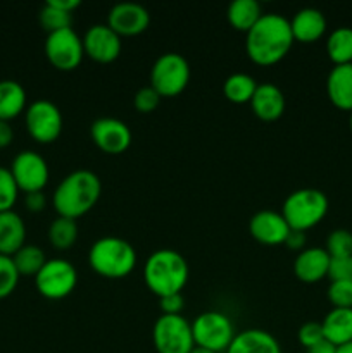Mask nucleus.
Returning <instances> with one entry per match:
<instances>
[{
  "mask_svg": "<svg viewBox=\"0 0 352 353\" xmlns=\"http://www.w3.org/2000/svg\"><path fill=\"white\" fill-rule=\"evenodd\" d=\"M335 352H337V347L331 343H328L326 340L321 341L320 345H316V347H313L307 350V353H335Z\"/></svg>",
  "mask_w": 352,
  "mask_h": 353,
  "instance_id": "nucleus-43",
  "label": "nucleus"
},
{
  "mask_svg": "<svg viewBox=\"0 0 352 353\" xmlns=\"http://www.w3.org/2000/svg\"><path fill=\"white\" fill-rule=\"evenodd\" d=\"M330 102L342 110H352V64L333 65L326 78Z\"/></svg>",
  "mask_w": 352,
  "mask_h": 353,
  "instance_id": "nucleus-22",
  "label": "nucleus"
},
{
  "mask_svg": "<svg viewBox=\"0 0 352 353\" xmlns=\"http://www.w3.org/2000/svg\"><path fill=\"white\" fill-rule=\"evenodd\" d=\"M330 261L331 257L324 248L306 247L293 261V274L302 283H320L321 279L328 278Z\"/></svg>",
  "mask_w": 352,
  "mask_h": 353,
  "instance_id": "nucleus-17",
  "label": "nucleus"
},
{
  "mask_svg": "<svg viewBox=\"0 0 352 353\" xmlns=\"http://www.w3.org/2000/svg\"><path fill=\"white\" fill-rule=\"evenodd\" d=\"M297 338H299V343L302 345L306 350L316 347L321 341H324L323 334V326L321 323H316V321H309V323H304L302 326L297 331Z\"/></svg>",
  "mask_w": 352,
  "mask_h": 353,
  "instance_id": "nucleus-36",
  "label": "nucleus"
},
{
  "mask_svg": "<svg viewBox=\"0 0 352 353\" xmlns=\"http://www.w3.org/2000/svg\"><path fill=\"white\" fill-rule=\"evenodd\" d=\"M24 124H26L28 133L35 141L47 145L61 137L64 119H62L61 109L54 102L40 99L26 107Z\"/></svg>",
  "mask_w": 352,
  "mask_h": 353,
  "instance_id": "nucleus-10",
  "label": "nucleus"
},
{
  "mask_svg": "<svg viewBox=\"0 0 352 353\" xmlns=\"http://www.w3.org/2000/svg\"><path fill=\"white\" fill-rule=\"evenodd\" d=\"M292 26L293 40L302 41V43H313L317 41L324 33H326V17L320 9L314 7H304L297 10L290 19Z\"/></svg>",
  "mask_w": 352,
  "mask_h": 353,
  "instance_id": "nucleus-19",
  "label": "nucleus"
},
{
  "mask_svg": "<svg viewBox=\"0 0 352 353\" xmlns=\"http://www.w3.org/2000/svg\"><path fill=\"white\" fill-rule=\"evenodd\" d=\"M10 174L19 192L24 193L43 192L50 178L47 161L33 150H23L14 157L10 164Z\"/></svg>",
  "mask_w": 352,
  "mask_h": 353,
  "instance_id": "nucleus-12",
  "label": "nucleus"
},
{
  "mask_svg": "<svg viewBox=\"0 0 352 353\" xmlns=\"http://www.w3.org/2000/svg\"><path fill=\"white\" fill-rule=\"evenodd\" d=\"M261 3L255 0H233L226 9L228 23L238 31L247 33L262 16Z\"/></svg>",
  "mask_w": 352,
  "mask_h": 353,
  "instance_id": "nucleus-25",
  "label": "nucleus"
},
{
  "mask_svg": "<svg viewBox=\"0 0 352 353\" xmlns=\"http://www.w3.org/2000/svg\"><path fill=\"white\" fill-rule=\"evenodd\" d=\"M38 19H40L41 28H43L48 34L54 33V31L71 28L72 14L57 9V7L52 6L50 2H45V6L40 9V14H38Z\"/></svg>",
  "mask_w": 352,
  "mask_h": 353,
  "instance_id": "nucleus-30",
  "label": "nucleus"
},
{
  "mask_svg": "<svg viewBox=\"0 0 352 353\" xmlns=\"http://www.w3.org/2000/svg\"><path fill=\"white\" fill-rule=\"evenodd\" d=\"M102 193L100 178L90 169H76L61 179L52 195L57 216L78 219L97 205Z\"/></svg>",
  "mask_w": 352,
  "mask_h": 353,
  "instance_id": "nucleus-2",
  "label": "nucleus"
},
{
  "mask_svg": "<svg viewBox=\"0 0 352 353\" xmlns=\"http://www.w3.org/2000/svg\"><path fill=\"white\" fill-rule=\"evenodd\" d=\"M190 278L188 262L173 248L152 252L144 264V281L159 299L171 293H182Z\"/></svg>",
  "mask_w": 352,
  "mask_h": 353,
  "instance_id": "nucleus-3",
  "label": "nucleus"
},
{
  "mask_svg": "<svg viewBox=\"0 0 352 353\" xmlns=\"http://www.w3.org/2000/svg\"><path fill=\"white\" fill-rule=\"evenodd\" d=\"M183 307H185V299L182 293H171L159 299V309L162 316H179Z\"/></svg>",
  "mask_w": 352,
  "mask_h": 353,
  "instance_id": "nucleus-38",
  "label": "nucleus"
},
{
  "mask_svg": "<svg viewBox=\"0 0 352 353\" xmlns=\"http://www.w3.org/2000/svg\"><path fill=\"white\" fill-rule=\"evenodd\" d=\"M93 143L109 155H119L130 148L133 134L130 126L117 117H99L90 126Z\"/></svg>",
  "mask_w": 352,
  "mask_h": 353,
  "instance_id": "nucleus-13",
  "label": "nucleus"
},
{
  "mask_svg": "<svg viewBox=\"0 0 352 353\" xmlns=\"http://www.w3.org/2000/svg\"><path fill=\"white\" fill-rule=\"evenodd\" d=\"M26 245V224L14 210L0 212V254L12 257Z\"/></svg>",
  "mask_w": 352,
  "mask_h": 353,
  "instance_id": "nucleus-21",
  "label": "nucleus"
},
{
  "mask_svg": "<svg viewBox=\"0 0 352 353\" xmlns=\"http://www.w3.org/2000/svg\"><path fill=\"white\" fill-rule=\"evenodd\" d=\"M190 64L178 52H166L150 69V86L161 97H176L188 86Z\"/></svg>",
  "mask_w": 352,
  "mask_h": 353,
  "instance_id": "nucleus-6",
  "label": "nucleus"
},
{
  "mask_svg": "<svg viewBox=\"0 0 352 353\" xmlns=\"http://www.w3.org/2000/svg\"><path fill=\"white\" fill-rule=\"evenodd\" d=\"M252 238L262 245H283L290 233V226L282 212L264 209L255 212L248 221Z\"/></svg>",
  "mask_w": 352,
  "mask_h": 353,
  "instance_id": "nucleus-16",
  "label": "nucleus"
},
{
  "mask_svg": "<svg viewBox=\"0 0 352 353\" xmlns=\"http://www.w3.org/2000/svg\"><path fill=\"white\" fill-rule=\"evenodd\" d=\"M252 112L262 121H276L283 116L286 107L285 95L275 83H259L251 100Z\"/></svg>",
  "mask_w": 352,
  "mask_h": 353,
  "instance_id": "nucleus-18",
  "label": "nucleus"
},
{
  "mask_svg": "<svg viewBox=\"0 0 352 353\" xmlns=\"http://www.w3.org/2000/svg\"><path fill=\"white\" fill-rule=\"evenodd\" d=\"M83 48L85 55L100 64L114 62L121 55V37L109 24H92L83 34Z\"/></svg>",
  "mask_w": 352,
  "mask_h": 353,
  "instance_id": "nucleus-14",
  "label": "nucleus"
},
{
  "mask_svg": "<svg viewBox=\"0 0 352 353\" xmlns=\"http://www.w3.org/2000/svg\"><path fill=\"white\" fill-rule=\"evenodd\" d=\"M88 264L102 278H126L137 265V250L130 241L109 234L93 241L88 250Z\"/></svg>",
  "mask_w": 352,
  "mask_h": 353,
  "instance_id": "nucleus-4",
  "label": "nucleus"
},
{
  "mask_svg": "<svg viewBox=\"0 0 352 353\" xmlns=\"http://www.w3.org/2000/svg\"><path fill=\"white\" fill-rule=\"evenodd\" d=\"M17 195H19V188L10 174V169L0 168V212L12 210L17 202Z\"/></svg>",
  "mask_w": 352,
  "mask_h": 353,
  "instance_id": "nucleus-33",
  "label": "nucleus"
},
{
  "mask_svg": "<svg viewBox=\"0 0 352 353\" xmlns=\"http://www.w3.org/2000/svg\"><path fill=\"white\" fill-rule=\"evenodd\" d=\"M306 243H307V238H306V233H304V231L290 230L289 236H286L285 243L283 245H286L290 250H295L297 254H299V252H302L304 248H306Z\"/></svg>",
  "mask_w": 352,
  "mask_h": 353,
  "instance_id": "nucleus-40",
  "label": "nucleus"
},
{
  "mask_svg": "<svg viewBox=\"0 0 352 353\" xmlns=\"http://www.w3.org/2000/svg\"><path fill=\"white\" fill-rule=\"evenodd\" d=\"M335 353H352V341H349V343L337 347V352H335Z\"/></svg>",
  "mask_w": 352,
  "mask_h": 353,
  "instance_id": "nucleus-44",
  "label": "nucleus"
},
{
  "mask_svg": "<svg viewBox=\"0 0 352 353\" xmlns=\"http://www.w3.org/2000/svg\"><path fill=\"white\" fill-rule=\"evenodd\" d=\"M293 41L290 19L278 12H264L245 33V50L255 64L273 65L286 57Z\"/></svg>",
  "mask_w": 352,
  "mask_h": 353,
  "instance_id": "nucleus-1",
  "label": "nucleus"
},
{
  "mask_svg": "<svg viewBox=\"0 0 352 353\" xmlns=\"http://www.w3.org/2000/svg\"><path fill=\"white\" fill-rule=\"evenodd\" d=\"M24 203L30 212H41L47 207V196L43 192H31L24 196Z\"/></svg>",
  "mask_w": 352,
  "mask_h": 353,
  "instance_id": "nucleus-39",
  "label": "nucleus"
},
{
  "mask_svg": "<svg viewBox=\"0 0 352 353\" xmlns=\"http://www.w3.org/2000/svg\"><path fill=\"white\" fill-rule=\"evenodd\" d=\"M328 278H330V281L352 279V255L351 257H331Z\"/></svg>",
  "mask_w": 352,
  "mask_h": 353,
  "instance_id": "nucleus-37",
  "label": "nucleus"
},
{
  "mask_svg": "<svg viewBox=\"0 0 352 353\" xmlns=\"http://www.w3.org/2000/svg\"><path fill=\"white\" fill-rule=\"evenodd\" d=\"M161 99L162 97L159 95L150 85L141 86V88L135 93L133 105L138 112L148 114V112H154V110L157 109L159 103H161Z\"/></svg>",
  "mask_w": 352,
  "mask_h": 353,
  "instance_id": "nucleus-35",
  "label": "nucleus"
},
{
  "mask_svg": "<svg viewBox=\"0 0 352 353\" xmlns=\"http://www.w3.org/2000/svg\"><path fill=\"white\" fill-rule=\"evenodd\" d=\"M152 341L157 353H190L195 348L192 324L179 316L157 317L152 330Z\"/></svg>",
  "mask_w": 352,
  "mask_h": 353,
  "instance_id": "nucleus-9",
  "label": "nucleus"
},
{
  "mask_svg": "<svg viewBox=\"0 0 352 353\" xmlns=\"http://www.w3.org/2000/svg\"><path fill=\"white\" fill-rule=\"evenodd\" d=\"M26 90L14 79L0 81V121H10L26 110Z\"/></svg>",
  "mask_w": 352,
  "mask_h": 353,
  "instance_id": "nucleus-24",
  "label": "nucleus"
},
{
  "mask_svg": "<svg viewBox=\"0 0 352 353\" xmlns=\"http://www.w3.org/2000/svg\"><path fill=\"white\" fill-rule=\"evenodd\" d=\"M326 295L333 309H352V279L331 281Z\"/></svg>",
  "mask_w": 352,
  "mask_h": 353,
  "instance_id": "nucleus-34",
  "label": "nucleus"
},
{
  "mask_svg": "<svg viewBox=\"0 0 352 353\" xmlns=\"http://www.w3.org/2000/svg\"><path fill=\"white\" fill-rule=\"evenodd\" d=\"M324 340L340 347L352 341V309H331L321 321Z\"/></svg>",
  "mask_w": 352,
  "mask_h": 353,
  "instance_id": "nucleus-23",
  "label": "nucleus"
},
{
  "mask_svg": "<svg viewBox=\"0 0 352 353\" xmlns=\"http://www.w3.org/2000/svg\"><path fill=\"white\" fill-rule=\"evenodd\" d=\"M78 285L76 268L66 259H47L43 268L35 276L38 293L48 300H61L71 295Z\"/></svg>",
  "mask_w": 352,
  "mask_h": 353,
  "instance_id": "nucleus-8",
  "label": "nucleus"
},
{
  "mask_svg": "<svg viewBox=\"0 0 352 353\" xmlns=\"http://www.w3.org/2000/svg\"><path fill=\"white\" fill-rule=\"evenodd\" d=\"M328 196L317 188H300L290 193L282 205V216L290 230L304 231L317 226L328 214Z\"/></svg>",
  "mask_w": 352,
  "mask_h": 353,
  "instance_id": "nucleus-5",
  "label": "nucleus"
},
{
  "mask_svg": "<svg viewBox=\"0 0 352 353\" xmlns=\"http://www.w3.org/2000/svg\"><path fill=\"white\" fill-rule=\"evenodd\" d=\"M259 83L247 72H233L224 79L223 93L233 103H251Z\"/></svg>",
  "mask_w": 352,
  "mask_h": 353,
  "instance_id": "nucleus-27",
  "label": "nucleus"
},
{
  "mask_svg": "<svg viewBox=\"0 0 352 353\" xmlns=\"http://www.w3.org/2000/svg\"><path fill=\"white\" fill-rule=\"evenodd\" d=\"M190 353H216V352H213V350H207V348H200V347H195L193 348L192 352Z\"/></svg>",
  "mask_w": 352,
  "mask_h": 353,
  "instance_id": "nucleus-45",
  "label": "nucleus"
},
{
  "mask_svg": "<svg viewBox=\"0 0 352 353\" xmlns=\"http://www.w3.org/2000/svg\"><path fill=\"white\" fill-rule=\"evenodd\" d=\"M224 353H282V347L271 333L251 327L235 334Z\"/></svg>",
  "mask_w": 352,
  "mask_h": 353,
  "instance_id": "nucleus-20",
  "label": "nucleus"
},
{
  "mask_svg": "<svg viewBox=\"0 0 352 353\" xmlns=\"http://www.w3.org/2000/svg\"><path fill=\"white\" fill-rule=\"evenodd\" d=\"M192 333L195 347L221 353L228 350L237 331L226 314L207 310L193 319Z\"/></svg>",
  "mask_w": 352,
  "mask_h": 353,
  "instance_id": "nucleus-7",
  "label": "nucleus"
},
{
  "mask_svg": "<svg viewBox=\"0 0 352 353\" xmlns=\"http://www.w3.org/2000/svg\"><path fill=\"white\" fill-rule=\"evenodd\" d=\"M19 278L21 276L14 265L12 257L0 254V300L12 295L17 283H19Z\"/></svg>",
  "mask_w": 352,
  "mask_h": 353,
  "instance_id": "nucleus-32",
  "label": "nucleus"
},
{
  "mask_svg": "<svg viewBox=\"0 0 352 353\" xmlns=\"http://www.w3.org/2000/svg\"><path fill=\"white\" fill-rule=\"evenodd\" d=\"M48 2H50L54 7H57V9L64 10V12H69V14H72V10H76L79 6H81L79 0H48Z\"/></svg>",
  "mask_w": 352,
  "mask_h": 353,
  "instance_id": "nucleus-42",
  "label": "nucleus"
},
{
  "mask_svg": "<svg viewBox=\"0 0 352 353\" xmlns=\"http://www.w3.org/2000/svg\"><path fill=\"white\" fill-rule=\"evenodd\" d=\"M107 24L119 37H135L144 33L150 24V14L141 3L119 2L107 14Z\"/></svg>",
  "mask_w": 352,
  "mask_h": 353,
  "instance_id": "nucleus-15",
  "label": "nucleus"
},
{
  "mask_svg": "<svg viewBox=\"0 0 352 353\" xmlns=\"http://www.w3.org/2000/svg\"><path fill=\"white\" fill-rule=\"evenodd\" d=\"M12 262L19 276H33L35 278L47 262V257H45V252L37 245H24L12 255Z\"/></svg>",
  "mask_w": 352,
  "mask_h": 353,
  "instance_id": "nucleus-29",
  "label": "nucleus"
},
{
  "mask_svg": "<svg viewBox=\"0 0 352 353\" xmlns=\"http://www.w3.org/2000/svg\"><path fill=\"white\" fill-rule=\"evenodd\" d=\"M14 140V130L10 123L7 121H0V148H6L12 143Z\"/></svg>",
  "mask_w": 352,
  "mask_h": 353,
  "instance_id": "nucleus-41",
  "label": "nucleus"
},
{
  "mask_svg": "<svg viewBox=\"0 0 352 353\" xmlns=\"http://www.w3.org/2000/svg\"><path fill=\"white\" fill-rule=\"evenodd\" d=\"M326 54L335 65L352 64V28H335L328 34Z\"/></svg>",
  "mask_w": 352,
  "mask_h": 353,
  "instance_id": "nucleus-26",
  "label": "nucleus"
},
{
  "mask_svg": "<svg viewBox=\"0 0 352 353\" xmlns=\"http://www.w3.org/2000/svg\"><path fill=\"white\" fill-rule=\"evenodd\" d=\"M45 57L59 71H72L85 57L83 38L72 28L48 33L45 40Z\"/></svg>",
  "mask_w": 352,
  "mask_h": 353,
  "instance_id": "nucleus-11",
  "label": "nucleus"
},
{
  "mask_svg": "<svg viewBox=\"0 0 352 353\" xmlns=\"http://www.w3.org/2000/svg\"><path fill=\"white\" fill-rule=\"evenodd\" d=\"M349 126H351V131H352V110H351V117H349Z\"/></svg>",
  "mask_w": 352,
  "mask_h": 353,
  "instance_id": "nucleus-46",
  "label": "nucleus"
},
{
  "mask_svg": "<svg viewBox=\"0 0 352 353\" xmlns=\"http://www.w3.org/2000/svg\"><path fill=\"white\" fill-rule=\"evenodd\" d=\"M79 228L76 219L57 216L48 226V241L55 250H69L78 240Z\"/></svg>",
  "mask_w": 352,
  "mask_h": 353,
  "instance_id": "nucleus-28",
  "label": "nucleus"
},
{
  "mask_svg": "<svg viewBox=\"0 0 352 353\" xmlns=\"http://www.w3.org/2000/svg\"><path fill=\"white\" fill-rule=\"evenodd\" d=\"M324 250L330 257H351L352 233L349 230H333L326 238Z\"/></svg>",
  "mask_w": 352,
  "mask_h": 353,
  "instance_id": "nucleus-31",
  "label": "nucleus"
}]
</instances>
